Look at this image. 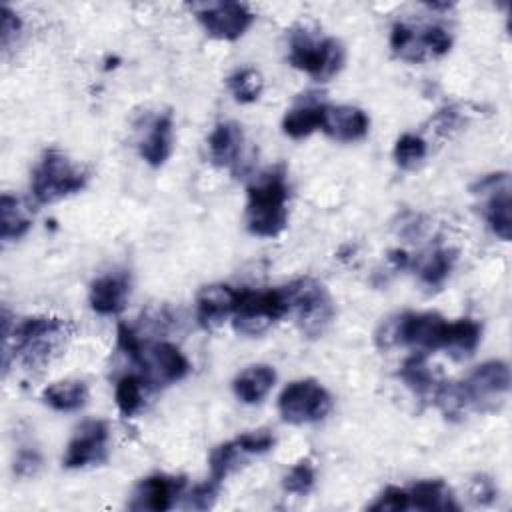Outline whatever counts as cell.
<instances>
[{"instance_id": "7", "label": "cell", "mask_w": 512, "mask_h": 512, "mask_svg": "<svg viewBox=\"0 0 512 512\" xmlns=\"http://www.w3.org/2000/svg\"><path fill=\"white\" fill-rule=\"evenodd\" d=\"M460 390L466 408L492 412L510 390V368L504 360L482 362L460 382Z\"/></svg>"}, {"instance_id": "12", "label": "cell", "mask_w": 512, "mask_h": 512, "mask_svg": "<svg viewBox=\"0 0 512 512\" xmlns=\"http://www.w3.org/2000/svg\"><path fill=\"white\" fill-rule=\"evenodd\" d=\"M474 194L486 196L482 214L490 230L504 242L510 240V176L508 172H496L480 178L472 186Z\"/></svg>"}, {"instance_id": "14", "label": "cell", "mask_w": 512, "mask_h": 512, "mask_svg": "<svg viewBox=\"0 0 512 512\" xmlns=\"http://www.w3.org/2000/svg\"><path fill=\"white\" fill-rule=\"evenodd\" d=\"M184 488H186L184 476L152 474L136 484L128 508L130 510H152V512L170 510L174 506L176 498L184 492Z\"/></svg>"}, {"instance_id": "8", "label": "cell", "mask_w": 512, "mask_h": 512, "mask_svg": "<svg viewBox=\"0 0 512 512\" xmlns=\"http://www.w3.org/2000/svg\"><path fill=\"white\" fill-rule=\"evenodd\" d=\"M332 408L328 390L316 380H294L278 398V412L288 424H310L322 420Z\"/></svg>"}, {"instance_id": "3", "label": "cell", "mask_w": 512, "mask_h": 512, "mask_svg": "<svg viewBox=\"0 0 512 512\" xmlns=\"http://www.w3.org/2000/svg\"><path fill=\"white\" fill-rule=\"evenodd\" d=\"M288 300V314L294 316L296 326L308 338L322 336L334 320L336 308L330 292L316 278L304 276L284 286Z\"/></svg>"}, {"instance_id": "20", "label": "cell", "mask_w": 512, "mask_h": 512, "mask_svg": "<svg viewBox=\"0 0 512 512\" xmlns=\"http://www.w3.org/2000/svg\"><path fill=\"white\" fill-rule=\"evenodd\" d=\"M408 490L410 508L428 510V512H458L460 504L456 502L452 490L444 480H420Z\"/></svg>"}, {"instance_id": "35", "label": "cell", "mask_w": 512, "mask_h": 512, "mask_svg": "<svg viewBox=\"0 0 512 512\" xmlns=\"http://www.w3.org/2000/svg\"><path fill=\"white\" fill-rule=\"evenodd\" d=\"M40 464H42V458L34 448H22L14 460V474L16 476H34L36 470L40 468Z\"/></svg>"}, {"instance_id": "9", "label": "cell", "mask_w": 512, "mask_h": 512, "mask_svg": "<svg viewBox=\"0 0 512 512\" xmlns=\"http://www.w3.org/2000/svg\"><path fill=\"white\" fill-rule=\"evenodd\" d=\"M452 46V36L442 26L412 28L404 22H396L390 32L392 52L408 62H424L444 56Z\"/></svg>"}, {"instance_id": "18", "label": "cell", "mask_w": 512, "mask_h": 512, "mask_svg": "<svg viewBox=\"0 0 512 512\" xmlns=\"http://www.w3.org/2000/svg\"><path fill=\"white\" fill-rule=\"evenodd\" d=\"M242 148H244L242 126L232 120L218 122L208 136V156L212 164L218 168L236 170L242 158Z\"/></svg>"}, {"instance_id": "22", "label": "cell", "mask_w": 512, "mask_h": 512, "mask_svg": "<svg viewBox=\"0 0 512 512\" xmlns=\"http://www.w3.org/2000/svg\"><path fill=\"white\" fill-rule=\"evenodd\" d=\"M326 104L314 98L300 100L294 108H290L282 118V132L294 140L310 136L314 130L322 128Z\"/></svg>"}, {"instance_id": "19", "label": "cell", "mask_w": 512, "mask_h": 512, "mask_svg": "<svg viewBox=\"0 0 512 512\" xmlns=\"http://www.w3.org/2000/svg\"><path fill=\"white\" fill-rule=\"evenodd\" d=\"M172 142H174L172 116L164 112L150 122L146 136L138 144V152L148 166L160 168L166 164V160L172 154V146H174Z\"/></svg>"}, {"instance_id": "28", "label": "cell", "mask_w": 512, "mask_h": 512, "mask_svg": "<svg viewBox=\"0 0 512 512\" xmlns=\"http://www.w3.org/2000/svg\"><path fill=\"white\" fill-rule=\"evenodd\" d=\"M146 386L148 384L144 382V378L140 374H126L116 382L114 400H116V406L122 416L132 418L142 408Z\"/></svg>"}, {"instance_id": "24", "label": "cell", "mask_w": 512, "mask_h": 512, "mask_svg": "<svg viewBox=\"0 0 512 512\" xmlns=\"http://www.w3.org/2000/svg\"><path fill=\"white\" fill-rule=\"evenodd\" d=\"M398 376L420 398H432L436 386L440 384L436 374L426 364L424 352H416L410 358H406L404 364L400 366Z\"/></svg>"}, {"instance_id": "16", "label": "cell", "mask_w": 512, "mask_h": 512, "mask_svg": "<svg viewBox=\"0 0 512 512\" xmlns=\"http://www.w3.org/2000/svg\"><path fill=\"white\" fill-rule=\"evenodd\" d=\"M330 138L338 142H356L362 140L370 130L368 114L358 106H328L324 108L322 128Z\"/></svg>"}, {"instance_id": "13", "label": "cell", "mask_w": 512, "mask_h": 512, "mask_svg": "<svg viewBox=\"0 0 512 512\" xmlns=\"http://www.w3.org/2000/svg\"><path fill=\"white\" fill-rule=\"evenodd\" d=\"M108 424L104 420L84 422L66 446L62 464L66 468H86L102 464L108 458Z\"/></svg>"}, {"instance_id": "23", "label": "cell", "mask_w": 512, "mask_h": 512, "mask_svg": "<svg viewBox=\"0 0 512 512\" xmlns=\"http://www.w3.org/2000/svg\"><path fill=\"white\" fill-rule=\"evenodd\" d=\"M482 338V326L472 318H458L454 322H448V332L444 340L446 354L454 356L456 360L468 358L476 352Z\"/></svg>"}, {"instance_id": "11", "label": "cell", "mask_w": 512, "mask_h": 512, "mask_svg": "<svg viewBox=\"0 0 512 512\" xmlns=\"http://www.w3.org/2000/svg\"><path fill=\"white\" fill-rule=\"evenodd\" d=\"M192 10L208 36L218 40H238L254 22V14L240 2L192 4Z\"/></svg>"}, {"instance_id": "29", "label": "cell", "mask_w": 512, "mask_h": 512, "mask_svg": "<svg viewBox=\"0 0 512 512\" xmlns=\"http://www.w3.org/2000/svg\"><path fill=\"white\" fill-rule=\"evenodd\" d=\"M244 456H248V454L242 450V446H240V442L236 438L216 446L210 452V462H208L210 464V476H208V480L218 484V486H222L224 478L238 466V462Z\"/></svg>"}, {"instance_id": "6", "label": "cell", "mask_w": 512, "mask_h": 512, "mask_svg": "<svg viewBox=\"0 0 512 512\" xmlns=\"http://www.w3.org/2000/svg\"><path fill=\"white\" fill-rule=\"evenodd\" d=\"M288 314V300L284 286L266 290H238L234 308V328L246 336H258L266 332L274 322Z\"/></svg>"}, {"instance_id": "33", "label": "cell", "mask_w": 512, "mask_h": 512, "mask_svg": "<svg viewBox=\"0 0 512 512\" xmlns=\"http://www.w3.org/2000/svg\"><path fill=\"white\" fill-rule=\"evenodd\" d=\"M408 508H410L408 490L398 488V486H388L376 498V502H372L368 506V510H372V512H402V510H408Z\"/></svg>"}, {"instance_id": "10", "label": "cell", "mask_w": 512, "mask_h": 512, "mask_svg": "<svg viewBox=\"0 0 512 512\" xmlns=\"http://www.w3.org/2000/svg\"><path fill=\"white\" fill-rule=\"evenodd\" d=\"M134 364H138L144 382L152 388L174 384L190 372L188 358L178 346L170 342L142 344V350Z\"/></svg>"}, {"instance_id": "4", "label": "cell", "mask_w": 512, "mask_h": 512, "mask_svg": "<svg viewBox=\"0 0 512 512\" xmlns=\"http://www.w3.org/2000/svg\"><path fill=\"white\" fill-rule=\"evenodd\" d=\"M288 60L294 68L306 72L318 82L336 76L346 60L344 46L332 36H318L308 28L292 30Z\"/></svg>"}, {"instance_id": "2", "label": "cell", "mask_w": 512, "mask_h": 512, "mask_svg": "<svg viewBox=\"0 0 512 512\" xmlns=\"http://www.w3.org/2000/svg\"><path fill=\"white\" fill-rule=\"evenodd\" d=\"M246 228L260 238L278 236L288 224V184L282 166H270L248 184Z\"/></svg>"}, {"instance_id": "32", "label": "cell", "mask_w": 512, "mask_h": 512, "mask_svg": "<svg viewBox=\"0 0 512 512\" xmlns=\"http://www.w3.org/2000/svg\"><path fill=\"white\" fill-rule=\"evenodd\" d=\"M314 482H316V472H314V466L310 460H300L298 464H294L288 474L284 476L282 480V488L290 494H296V496H306L312 488H314Z\"/></svg>"}, {"instance_id": "21", "label": "cell", "mask_w": 512, "mask_h": 512, "mask_svg": "<svg viewBox=\"0 0 512 512\" xmlns=\"http://www.w3.org/2000/svg\"><path fill=\"white\" fill-rule=\"evenodd\" d=\"M276 382V372L268 364H254L244 368L232 382L236 398L244 404L262 402Z\"/></svg>"}, {"instance_id": "17", "label": "cell", "mask_w": 512, "mask_h": 512, "mask_svg": "<svg viewBox=\"0 0 512 512\" xmlns=\"http://www.w3.org/2000/svg\"><path fill=\"white\" fill-rule=\"evenodd\" d=\"M130 296V276L126 272H110L98 276L90 284L88 302L96 314L114 316L124 310Z\"/></svg>"}, {"instance_id": "15", "label": "cell", "mask_w": 512, "mask_h": 512, "mask_svg": "<svg viewBox=\"0 0 512 512\" xmlns=\"http://www.w3.org/2000/svg\"><path fill=\"white\" fill-rule=\"evenodd\" d=\"M238 290L228 284H208L196 296V320L204 330L220 326L234 314Z\"/></svg>"}, {"instance_id": "34", "label": "cell", "mask_w": 512, "mask_h": 512, "mask_svg": "<svg viewBox=\"0 0 512 512\" xmlns=\"http://www.w3.org/2000/svg\"><path fill=\"white\" fill-rule=\"evenodd\" d=\"M218 492H220V486L214 484V482H210V480H206V482L198 484V486L190 492L188 504H190L192 508L206 510V508H210V506L216 502Z\"/></svg>"}, {"instance_id": "1", "label": "cell", "mask_w": 512, "mask_h": 512, "mask_svg": "<svg viewBox=\"0 0 512 512\" xmlns=\"http://www.w3.org/2000/svg\"><path fill=\"white\" fill-rule=\"evenodd\" d=\"M74 332V324L54 316H30L14 326L10 332L8 316L4 312V340L12 338V344H4V368L10 354L26 370H40L50 364L66 346Z\"/></svg>"}, {"instance_id": "30", "label": "cell", "mask_w": 512, "mask_h": 512, "mask_svg": "<svg viewBox=\"0 0 512 512\" xmlns=\"http://www.w3.org/2000/svg\"><path fill=\"white\" fill-rule=\"evenodd\" d=\"M226 82H228V88H230L234 100L240 104L256 102L264 88L262 74L254 68H240V70L232 72Z\"/></svg>"}, {"instance_id": "27", "label": "cell", "mask_w": 512, "mask_h": 512, "mask_svg": "<svg viewBox=\"0 0 512 512\" xmlns=\"http://www.w3.org/2000/svg\"><path fill=\"white\" fill-rule=\"evenodd\" d=\"M30 226H32V220L26 214V208H22L20 200L10 194H2V198H0V238L4 242L18 240L30 230Z\"/></svg>"}, {"instance_id": "5", "label": "cell", "mask_w": 512, "mask_h": 512, "mask_svg": "<svg viewBox=\"0 0 512 512\" xmlns=\"http://www.w3.org/2000/svg\"><path fill=\"white\" fill-rule=\"evenodd\" d=\"M88 182V172L58 148L44 150L32 170V194L40 204H50L80 192Z\"/></svg>"}, {"instance_id": "37", "label": "cell", "mask_w": 512, "mask_h": 512, "mask_svg": "<svg viewBox=\"0 0 512 512\" xmlns=\"http://www.w3.org/2000/svg\"><path fill=\"white\" fill-rule=\"evenodd\" d=\"M20 28H22L20 18L8 6H2V46L4 48H8L14 36H18Z\"/></svg>"}, {"instance_id": "36", "label": "cell", "mask_w": 512, "mask_h": 512, "mask_svg": "<svg viewBox=\"0 0 512 512\" xmlns=\"http://www.w3.org/2000/svg\"><path fill=\"white\" fill-rule=\"evenodd\" d=\"M498 490L494 486V482L488 476H474L472 484H470V496L476 504H490L496 498Z\"/></svg>"}, {"instance_id": "25", "label": "cell", "mask_w": 512, "mask_h": 512, "mask_svg": "<svg viewBox=\"0 0 512 512\" xmlns=\"http://www.w3.org/2000/svg\"><path fill=\"white\" fill-rule=\"evenodd\" d=\"M42 400L58 412L80 410L88 400V388L82 380L54 382L42 392Z\"/></svg>"}, {"instance_id": "26", "label": "cell", "mask_w": 512, "mask_h": 512, "mask_svg": "<svg viewBox=\"0 0 512 512\" xmlns=\"http://www.w3.org/2000/svg\"><path fill=\"white\" fill-rule=\"evenodd\" d=\"M456 262V250L452 248H434L418 262V278L428 288H440L450 276Z\"/></svg>"}, {"instance_id": "31", "label": "cell", "mask_w": 512, "mask_h": 512, "mask_svg": "<svg viewBox=\"0 0 512 512\" xmlns=\"http://www.w3.org/2000/svg\"><path fill=\"white\" fill-rule=\"evenodd\" d=\"M426 158V142L416 134H402L394 144V160L402 170H414Z\"/></svg>"}]
</instances>
